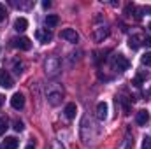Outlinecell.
<instances>
[{
	"label": "cell",
	"mask_w": 151,
	"mask_h": 149,
	"mask_svg": "<svg viewBox=\"0 0 151 149\" xmlns=\"http://www.w3.org/2000/svg\"><path fill=\"white\" fill-rule=\"evenodd\" d=\"M44 69H46V74L47 75H56L60 72V62H58V58L49 56L46 60V63H44Z\"/></svg>",
	"instance_id": "1"
},
{
	"label": "cell",
	"mask_w": 151,
	"mask_h": 149,
	"mask_svg": "<svg viewBox=\"0 0 151 149\" xmlns=\"http://www.w3.org/2000/svg\"><path fill=\"white\" fill-rule=\"evenodd\" d=\"M113 65H114V69H118L119 72H125V70H128L130 62H128L123 54H118V56H114L113 58Z\"/></svg>",
	"instance_id": "2"
},
{
	"label": "cell",
	"mask_w": 151,
	"mask_h": 149,
	"mask_svg": "<svg viewBox=\"0 0 151 149\" xmlns=\"http://www.w3.org/2000/svg\"><path fill=\"white\" fill-rule=\"evenodd\" d=\"M60 37L65 39L67 42H72V44L79 42V34L76 32L74 28H65V30H62V32H60Z\"/></svg>",
	"instance_id": "3"
},
{
	"label": "cell",
	"mask_w": 151,
	"mask_h": 149,
	"mask_svg": "<svg viewBox=\"0 0 151 149\" xmlns=\"http://www.w3.org/2000/svg\"><path fill=\"white\" fill-rule=\"evenodd\" d=\"M12 46L21 49V51H28L32 47V42H30V39H27V37H16V39H12Z\"/></svg>",
	"instance_id": "4"
},
{
	"label": "cell",
	"mask_w": 151,
	"mask_h": 149,
	"mask_svg": "<svg viewBox=\"0 0 151 149\" xmlns=\"http://www.w3.org/2000/svg\"><path fill=\"white\" fill-rule=\"evenodd\" d=\"M0 86L2 88H5V90H11L12 86H14V81H12V77L11 74L4 69V70H0Z\"/></svg>",
	"instance_id": "5"
},
{
	"label": "cell",
	"mask_w": 151,
	"mask_h": 149,
	"mask_svg": "<svg viewBox=\"0 0 151 149\" xmlns=\"http://www.w3.org/2000/svg\"><path fill=\"white\" fill-rule=\"evenodd\" d=\"M35 37H37L39 42H42V44H47V42H51L53 34H51V30L44 28V30H37V32H35Z\"/></svg>",
	"instance_id": "6"
},
{
	"label": "cell",
	"mask_w": 151,
	"mask_h": 149,
	"mask_svg": "<svg viewBox=\"0 0 151 149\" xmlns=\"http://www.w3.org/2000/svg\"><path fill=\"white\" fill-rule=\"evenodd\" d=\"M11 105L14 109H23L25 107V97H23V93H14L12 98H11Z\"/></svg>",
	"instance_id": "7"
},
{
	"label": "cell",
	"mask_w": 151,
	"mask_h": 149,
	"mask_svg": "<svg viewBox=\"0 0 151 149\" xmlns=\"http://www.w3.org/2000/svg\"><path fill=\"white\" fill-rule=\"evenodd\" d=\"M135 121H137V125H141V126H146L148 123H150V112L148 111H139L137 112V116H135Z\"/></svg>",
	"instance_id": "8"
},
{
	"label": "cell",
	"mask_w": 151,
	"mask_h": 149,
	"mask_svg": "<svg viewBox=\"0 0 151 149\" xmlns=\"http://www.w3.org/2000/svg\"><path fill=\"white\" fill-rule=\"evenodd\" d=\"M97 117L100 121H104L107 117V104L106 102H99L97 104Z\"/></svg>",
	"instance_id": "9"
},
{
	"label": "cell",
	"mask_w": 151,
	"mask_h": 149,
	"mask_svg": "<svg viewBox=\"0 0 151 149\" xmlns=\"http://www.w3.org/2000/svg\"><path fill=\"white\" fill-rule=\"evenodd\" d=\"M27 28H28V19L27 18H18L14 21V30L16 32H25Z\"/></svg>",
	"instance_id": "10"
},
{
	"label": "cell",
	"mask_w": 151,
	"mask_h": 149,
	"mask_svg": "<svg viewBox=\"0 0 151 149\" xmlns=\"http://www.w3.org/2000/svg\"><path fill=\"white\" fill-rule=\"evenodd\" d=\"M44 23H46V27H47V28H55V27L60 23V18H58L56 14H47V16H46V19H44Z\"/></svg>",
	"instance_id": "11"
},
{
	"label": "cell",
	"mask_w": 151,
	"mask_h": 149,
	"mask_svg": "<svg viewBox=\"0 0 151 149\" xmlns=\"http://www.w3.org/2000/svg\"><path fill=\"white\" fill-rule=\"evenodd\" d=\"M107 35H109V28L100 27V28H97V30H95V35H93V37H95V40H97V42H102V40L107 37Z\"/></svg>",
	"instance_id": "12"
},
{
	"label": "cell",
	"mask_w": 151,
	"mask_h": 149,
	"mask_svg": "<svg viewBox=\"0 0 151 149\" xmlns=\"http://www.w3.org/2000/svg\"><path fill=\"white\" fill-rule=\"evenodd\" d=\"M18 146H19V140L16 137H5V140H4L5 149H18Z\"/></svg>",
	"instance_id": "13"
},
{
	"label": "cell",
	"mask_w": 151,
	"mask_h": 149,
	"mask_svg": "<svg viewBox=\"0 0 151 149\" xmlns=\"http://www.w3.org/2000/svg\"><path fill=\"white\" fill-rule=\"evenodd\" d=\"M60 98H62V93L60 91H49L47 93V100H49L51 105H56L60 102Z\"/></svg>",
	"instance_id": "14"
},
{
	"label": "cell",
	"mask_w": 151,
	"mask_h": 149,
	"mask_svg": "<svg viewBox=\"0 0 151 149\" xmlns=\"http://www.w3.org/2000/svg\"><path fill=\"white\" fill-rule=\"evenodd\" d=\"M65 116L69 117V119H74L76 117V112H77V107H76V104H67L65 105Z\"/></svg>",
	"instance_id": "15"
},
{
	"label": "cell",
	"mask_w": 151,
	"mask_h": 149,
	"mask_svg": "<svg viewBox=\"0 0 151 149\" xmlns=\"http://www.w3.org/2000/svg\"><path fill=\"white\" fill-rule=\"evenodd\" d=\"M132 146H134V140H132V137H130V130H127V135H125V139H123L119 149H130Z\"/></svg>",
	"instance_id": "16"
},
{
	"label": "cell",
	"mask_w": 151,
	"mask_h": 149,
	"mask_svg": "<svg viewBox=\"0 0 151 149\" xmlns=\"http://www.w3.org/2000/svg\"><path fill=\"white\" fill-rule=\"evenodd\" d=\"M141 39H142L141 35H132V37L128 39V46H130V49H137V47L141 46V42H139Z\"/></svg>",
	"instance_id": "17"
},
{
	"label": "cell",
	"mask_w": 151,
	"mask_h": 149,
	"mask_svg": "<svg viewBox=\"0 0 151 149\" xmlns=\"http://www.w3.org/2000/svg\"><path fill=\"white\" fill-rule=\"evenodd\" d=\"M141 62H142V65L151 67V53H144V54H142V58H141Z\"/></svg>",
	"instance_id": "18"
},
{
	"label": "cell",
	"mask_w": 151,
	"mask_h": 149,
	"mask_svg": "<svg viewBox=\"0 0 151 149\" xmlns=\"http://www.w3.org/2000/svg\"><path fill=\"white\" fill-rule=\"evenodd\" d=\"M7 128H9V126H7V119H5V117H0V135H4Z\"/></svg>",
	"instance_id": "19"
},
{
	"label": "cell",
	"mask_w": 151,
	"mask_h": 149,
	"mask_svg": "<svg viewBox=\"0 0 151 149\" xmlns=\"http://www.w3.org/2000/svg\"><path fill=\"white\" fill-rule=\"evenodd\" d=\"M12 125H14L12 128H14L16 132H23V128H25V126H23V121H19V119H14V123H12Z\"/></svg>",
	"instance_id": "20"
},
{
	"label": "cell",
	"mask_w": 151,
	"mask_h": 149,
	"mask_svg": "<svg viewBox=\"0 0 151 149\" xmlns=\"http://www.w3.org/2000/svg\"><path fill=\"white\" fill-rule=\"evenodd\" d=\"M142 81H144V75H142V74H139V75H137V77H135V79H134V81H132V84L139 88V86L142 84Z\"/></svg>",
	"instance_id": "21"
},
{
	"label": "cell",
	"mask_w": 151,
	"mask_h": 149,
	"mask_svg": "<svg viewBox=\"0 0 151 149\" xmlns=\"http://www.w3.org/2000/svg\"><path fill=\"white\" fill-rule=\"evenodd\" d=\"M5 16H7V11H5V5L4 4H0V23L5 19Z\"/></svg>",
	"instance_id": "22"
},
{
	"label": "cell",
	"mask_w": 151,
	"mask_h": 149,
	"mask_svg": "<svg viewBox=\"0 0 151 149\" xmlns=\"http://www.w3.org/2000/svg\"><path fill=\"white\" fill-rule=\"evenodd\" d=\"M142 149H151V137H144V140H142Z\"/></svg>",
	"instance_id": "23"
},
{
	"label": "cell",
	"mask_w": 151,
	"mask_h": 149,
	"mask_svg": "<svg viewBox=\"0 0 151 149\" xmlns=\"http://www.w3.org/2000/svg\"><path fill=\"white\" fill-rule=\"evenodd\" d=\"M14 70H16V74L19 75L23 72V63H16V65H14Z\"/></svg>",
	"instance_id": "24"
},
{
	"label": "cell",
	"mask_w": 151,
	"mask_h": 149,
	"mask_svg": "<svg viewBox=\"0 0 151 149\" xmlns=\"http://www.w3.org/2000/svg\"><path fill=\"white\" fill-rule=\"evenodd\" d=\"M51 149H63V148H62V144H58V142L55 140V142L51 144Z\"/></svg>",
	"instance_id": "25"
},
{
	"label": "cell",
	"mask_w": 151,
	"mask_h": 149,
	"mask_svg": "<svg viewBox=\"0 0 151 149\" xmlns=\"http://www.w3.org/2000/svg\"><path fill=\"white\" fill-rule=\"evenodd\" d=\"M42 7H44V9H49V7H51V2H49V0H44V2H42Z\"/></svg>",
	"instance_id": "26"
},
{
	"label": "cell",
	"mask_w": 151,
	"mask_h": 149,
	"mask_svg": "<svg viewBox=\"0 0 151 149\" xmlns=\"http://www.w3.org/2000/svg\"><path fill=\"white\" fill-rule=\"evenodd\" d=\"M142 42H144V46H148V47H151V37H146L144 40H142Z\"/></svg>",
	"instance_id": "27"
},
{
	"label": "cell",
	"mask_w": 151,
	"mask_h": 149,
	"mask_svg": "<svg viewBox=\"0 0 151 149\" xmlns=\"http://www.w3.org/2000/svg\"><path fill=\"white\" fill-rule=\"evenodd\" d=\"M2 104H4V97L0 95V107H2Z\"/></svg>",
	"instance_id": "28"
},
{
	"label": "cell",
	"mask_w": 151,
	"mask_h": 149,
	"mask_svg": "<svg viewBox=\"0 0 151 149\" xmlns=\"http://www.w3.org/2000/svg\"><path fill=\"white\" fill-rule=\"evenodd\" d=\"M25 149H35V148H34V146L30 144V146H27V148H25Z\"/></svg>",
	"instance_id": "29"
},
{
	"label": "cell",
	"mask_w": 151,
	"mask_h": 149,
	"mask_svg": "<svg viewBox=\"0 0 151 149\" xmlns=\"http://www.w3.org/2000/svg\"><path fill=\"white\" fill-rule=\"evenodd\" d=\"M146 11H148V12H151V7H148V9H146Z\"/></svg>",
	"instance_id": "30"
},
{
	"label": "cell",
	"mask_w": 151,
	"mask_h": 149,
	"mask_svg": "<svg viewBox=\"0 0 151 149\" xmlns=\"http://www.w3.org/2000/svg\"><path fill=\"white\" fill-rule=\"evenodd\" d=\"M148 28H150V32H151V23H150V25H148Z\"/></svg>",
	"instance_id": "31"
},
{
	"label": "cell",
	"mask_w": 151,
	"mask_h": 149,
	"mask_svg": "<svg viewBox=\"0 0 151 149\" xmlns=\"http://www.w3.org/2000/svg\"><path fill=\"white\" fill-rule=\"evenodd\" d=\"M0 149H2V148H0Z\"/></svg>",
	"instance_id": "32"
}]
</instances>
